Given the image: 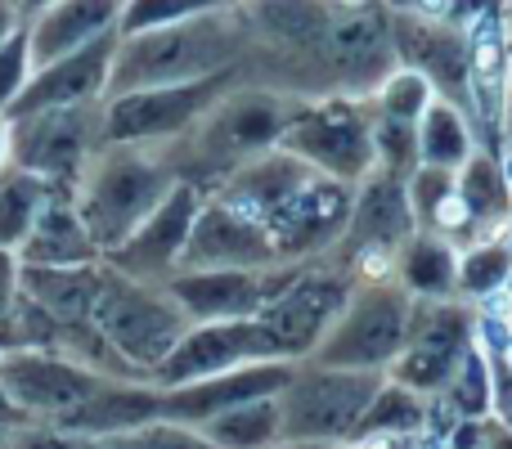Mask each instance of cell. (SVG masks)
I'll return each mask as SVG.
<instances>
[{
	"instance_id": "cell-9",
	"label": "cell",
	"mask_w": 512,
	"mask_h": 449,
	"mask_svg": "<svg viewBox=\"0 0 512 449\" xmlns=\"http://www.w3.org/2000/svg\"><path fill=\"white\" fill-rule=\"evenodd\" d=\"M9 162L32 176H41L50 189L72 194L81 171L90 167L99 149L108 144L104 135V99L77 108H45V113L9 117Z\"/></svg>"
},
{
	"instance_id": "cell-22",
	"label": "cell",
	"mask_w": 512,
	"mask_h": 449,
	"mask_svg": "<svg viewBox=\"0 0 512 449\" xmlns=\"http://www.w3.org/2000/svg\"><path fill=\"white\" fill-rule=\"evenodd\" d=\"M337 9L342 0H248L239 5V14L252 32V45L261 41L279 59L319 63L328 32L337 23Z\"/></svg>"
},
{
	"instance_id": "cell-46",
	"label": "cell",
	"mask_w": 512,
	"mask_h": 449,
	"mask_svg": "<svg viewBox=\"0 0 512 449\" xmlns=\"http://www.w3.org/2000/svg\"><path fill=\"white\" fill-rule=\"evenodd\" d=\"M481 449H512V427H504V423H495L490 418V432H486V445Z\"/></svg>"
},
{
	"instance_id": "cell-3",
	"label": "cell",
	"mask_w": 512,
	"mask_h": 449,
	"mask_svg": "<svg viewBox=\"0 0 512 449\" xmlns=\"http://www.w3.org/2000/svg\"><path fill=\"white\" fill-rule=\"evenodd\" d=\"M176 171H171L167 153L149 149V144H104L81 171L72 203H77L81 221L99 252H113L117 243L144 225V216L176 189Z\"/></svg>"
},
{
	"instance_id": "cell-24",
	"label": "cell",
	"mask_w": 512,
	"mask_h": 449,
	"mask_svg": "<svg viewBox=\"0 0 512 449\" xmlns=\"http://www.w3.org/2000/svg\"><path fill=\"white\" fill-rule=\"evenodd\" d=\"M126 0H54L41 14L27 18V36H32V59L50 63L59 54H72L81 45L113 36L122 23Z\"/></svg>"
},
{
	"instance_id": "cell-4",
	"label": "cell",
	"mask_w": 512,
	"mask_h": 449,
	"mask_svg": "<svg viewBox=\"0 0 512 449\" xmlns=\"http://www.w3.org/2000/svg\"><path fill=\"white\" fill-rule=\"evenodd\" d=\"M90 324L104 333V342L113 346L126 369L149 382H153V369L189 333V315L176 306V297L162 283L131 279V274L113 270L108 261H104V283H99Z\"/></svg>"
},
{
	"instance_id": "cell-11",
	"label": "cell",
	"mask_w": 512,
	"mask_h": 449,
	"mask_svg": "<svg viewBox=\"0 0 512 449\" xmlns=\"http://www.w3.org/2000/svg\"><path fill=\"white\" fill-rule=\"evenodd\" d=\"M472 346V306L468 301H414L405 351L387 369L391 382L418 391V396H441L450 373L459 369L463 351Z\"/></svg>"
},
{
	"instance_id": "cell-39",
	"label": "cell",
	"mask_w": 512,
	"mask_h": 449,
	"mask_svg": "<svg viewBox=\"0 0 512 449\" xmlns=\"http://www.w3.org/2000/svg\"><path fill=\"white\" fill-rule=\"evenodd\" d=\"M32 72H36L32 36H27V23H23L14 36H5V41H0V113H9V108L23 99Z\"/></svg>"
},
{
	"instance_id": "cell-21",
	"label": "cell",
	"mask_w": 512,
	"mask_h": 449,
	"mask_svg": "<svg viewBox=\"0 0 512 449\" xmlns=\"http://www.w3.org/2000/svg\"><path fill=\"white\" fill-rule=\"evenodd\" d=\"M418 229L414 221V203H409V185L391 171H378L373 167L369 176L355 185V198H351V221H346V234L337 243V252L346 261L364 252H387L396 256L400 243Z\"/></svg>"
},
{
	"instance_id": "cell-19",
	"label": "cell",
	"mask_w": 512,
	"mask_h": 449,
	"mask_svg": "<svg viewBox=\"0 0 512 449\" xmlns=\"http://www.w3.org/2000/svg\"><path fill=\"white\" fill-rule=\"evenodd\" d=\"M391 45L405 68L432 81L436 99H450L454 108L468 113V36L463 27L418 14H391Z\"/></svg>"
},
{
	"instance_id": "cell-40",
	"label": "cell",
	"mask_w": 512,
	"mask_h": 449,
	"mask_svg": "<svg viewBox=\"0 0 512 449\" xmlns=\"http://www.w3.org/2000/svg\"><path fill=\"white\" fill-rule=\"evenodd\" d=\"M5 449H108V441L59 432V427H50V423H27V427H18V432L5 436Z\"/></svg>"
},
{
	"instance_id": "cell-41",
	"label": "cell",
	"mask_w": 512,
	"mask_h": 449,
	"mask_svg": "<svg viewBox=\"0 0 512 449\" xmlns=\"http://www.w3.org/2000/svg\"><path fill=\"white\" fill-rule=\"evenodd\" d=\"M18 306V256L0 247V351H5V328Z\"/></svg>"
},
{
	"instance_id": "cell-17",
	"label": "cell",
	"mask_w": 512,
	"mask_h": 449,
	"mask_svg": "<svg viewBox=\"0 0 512 449\" xmlns=\"http://www.w3.org/2000/svg\"><path fill=\"white\" fill-rule=\"evenodd\" d=\"M270 265H283V261L274 252L265 225L252 221L239 207L221 203L216 194H207L180 270H270Z\"/></svg>"
},
{
	"instance_id": "cell-23",
	"label": "cell",
	"mask_w": 512,
	"mask_h": 449,
	"mask_svg": "<svg viewBox=\"0 0 512 449\" xmlns=\"http://www.w3.org/2000/svg\"><path fill=\"white\" fill-rule=\"evenodd\" d=\"M158 418H162V387L158 382H149V378H108L95 396H86L77 409L59 414L50 427L108 441V436L135 432V427H144V423H158Z\"/></svg>"
},
{
	"instance_id": "cell-43",
	"label": "cell",
	"mask_w": 512,
	"mask_h": 449,
	"mask_svg": "<svg viewBox=\"0 0 512 449\" xmlns=\"http://www.w3.org/2000/svg\"><path fill=\"white\" fill-rule=\"evenodd\" d=\"M32 418L23 414V409L9 400V391H5V378H0V432H18V427H27Z\"/></svg>"
},
{
	"instance_id": "cell-25",
	"label": "cell",
	"mask_w": 512,
	"mask_h": 449,
	"mask_svg": "<svg viewBox=\"0 0 512 449\" xmlns=\"http://www.w3.org/2000/svg\"><path fill=\"white\" fill-rule=\"evenodd\" d=\"M14 256H18V265H54V270L104 261V252H99V243L90 238L72 194H50V203L36 212V221L27 229L23 243H18Z\"/></svg>"
},
{
	"instance_id": "cell-28",
	"label": "cell",
	"mask_w": 512,
	"mask_h": 449,
	"mask_svg": "<svg viewBox=\"0 0 512 449\" xmlns=\"http://www.w3.org/2000/svg\"><path fill=\"white\" fill-rule=\"evenodd\" d=\"M459 203H463V212H468L472 229H477V238L495 234L512 216V185L504 176V162H499L495 153L477 149L459 167Z\"/></svg>"
},
{
	"instance_id": "cell-49",
	"label": "cell",
	"mask_w": 512,
	"mask_h": 449,
	"mask_svg": "<svg viewBox=\"0 0 512 449\" xmlns=\"http://www.w3.org/2000/svg\"><path fill=\"white\" fill-rule=\"evenodd\" d=\"M45 5H54V0H18V9H23V18H32V14H41Z\"/></svg>"
},
{
	"instance_id": "cell-51",
	"label": "cell",
	"mask_w": 512,
	"mask_h": 449,
	"mask_svg": "<svg viewBox=\"0 0 512 449\" xmlns=\"http://www.w3.org/2000/svg\"><path fill=\"white\" fill-rule=\"evenodd\" d=\"M504 301H508V319H512V283H508V292H504Z\"/></svg>"
},
{
	"instance_id": "cell-48",
	"label": "cell",
	"mask_w": 512,
	"mask_h": 449,
	"mask_svg": "<svg viewBox=\"0 0 512 449\" xmlns=\"http://www.w3.org/2000/svg\"><path fill=\"white\" fill-rule=\"evenodd\" d=\"M274 449H337L333 441H279Z\"/></svg>"
},
{
	"instance_id": "cell-8",
	"label": "cell",
	"mask_w": 512,
	"mask_h": 449,
	"mask_svg": "<svg viewBox=\"0 0 512 449\" xmlns=\"http://www.w3.org/2000/svg\"><path fill=\"white\" fill-rule=\"evenodd\" d=\"M382 382L387 373L328 369V364L301 360L292 382L279 391L283 441H351Z\"/></svg>"
},
{
	"instance_id": "cell-52",
	"label": "cell",
	"mask_w": 512,
	"mask_h": 449,
	"mask_svg": "<svg viewBox=\"0 0 512 449\" xmlns=\"http://www.w3.org/2000/svg\"><path fill=\"white\" fill-rule=\"evenodd\" d=\"M225 5H234V9H239V5H248V0H225Z\"/></svg>"
},
{
	"instance_id": "cell-1",
	"label": "cell",
	"mask_w": 512,
	"mask_h": 449,
	"mask_svg": "<svg viewBox=\"0 0 512 449\" xmlns=\"http://www.w3.org/2000/svg\"><path fill=\"white\" fill-rule=\"evenodd\" d=\"M306 95H292L279 86H252L239 81L230 95H221L194 131H185L176 144H167V162L180 180L198 185L203 194H212L221 180H230L239 167H248L252 158L279 149L283 131H288L292 113L301 108Z\"/></svg>"
},
{
	"instance_id": "cell-13",
	"label": "cell",
	"mask_w": 512,
	"mask_h": 449,
	"mask_svg": "<svg viewBox=\"0 0 512 449\" xmlns=\"http://www.w3.org/2000/svg\"><path fill=\"white\" fill-rule=\"evenodd\" d=\"M5 391L32 423H54L59 414L77 409L108 382V373L72 360L63 351H9L0 355Z\"/></svg>"
},
{
	"instance_id": "cell-20",
	"label": "cell",
	"mask_w": 512,
	"mask_h": 449,
	"mask_svg": "<svg viewBox=\"0 0 512 449\" xmlns=\"http://www.w3.org/2000/svg\"><path fill=\"white\" fill-rule=\"evenodd\" d=\"M117 36H99V41L81 45L72 54H59L50 63H36L32 81H27L23 99L9 108V117L23 113H45V108H77V104H99L108 99V72H113Z\"/></svg>"
},
{
	"instance_id": "cell-6",
	"label": "cell",
	"mask_w": 512,
	"mask_h": 449,
	"mask_svg": "<svg viewBox=\"0 0 512 449\" xmlns=\"http://www.w3.org/2000/svg\"><path fill=\"white\" fill-rule=\"evenodd\" d=\"M279 149H288L292 158L315 167L319 176H333V180H342V185H360V180L378 167L369 95H342V90H337V95L301 99V108L292 113Z\"/></svg>"
},
{
	"instance_id": "cell-29",
	"label": "cell",
	"mask_w": 512,
	"mask_h": 449,
	"mask_svg": "<svg viewBox=\"0 0 512 449\" xmlns=\"http://www.w3.org/2000/svg\"><path fill=\"white\" fill-rule=\"evenodd\" d=\"M477 149L481 144H477V131H472L468 113L454 108L450 99H432L427 113L418 117V162H423V167L459 171Z\"/></svg>"
},
{
	"instance_id": "cell-31",
	"label": "cell",
	"mask_w": 512,
	"mask_h": 449,
	"mask_svg": "<svg viewBox=\"0 0 512 449\" xmlns=\"http://www.w3.org/2000/svg\"><path fill=\"white\" fill-rule=\"evenodd\" d=\"M427 409H432L427 396H418V391H409V387H400V382L387 378L378 387V396L369 400V409H364L355 436H400V441H418L427 427Z\"/></svg>"
},
{
	"instance_id": "cell-36",
	"label": "cell",
	"mask_w": 512,
	"mask_h": 449,
	"mask_svg": "<svg viewBox=\"0 0 512 449\" xmlns=\"http://www.w3.org/2000/svg\"><path fill=\"white\" fill-rule=\"evenodd\" d=\"M216 9H234V5H225V0H126L117 32H122V36L158 32V27L189 23V18L216 14Z\"/></svg>"
},
{
	"instance_id": "cell-42",
	"label": "cell",
	"mask_w": 512,
	"mask_h": 449,
	"mask_svg": "<svg viewBox=\"0 0 512 449\" xmlns=\"http://www.w3.org/2000/svg\"><path fill=\"white\" fill-rule=\"evenodd\" d=\"M490 14H504V0H450V23L454 27H472Z\"/></svg>"
},
{
	"instance_id": "cell-37",
	"label": "cell",
	"mask_w": 512,
	"mask_h": 449,
	"mask_svg": "<svg viewBox=\"0 0 512 449\" xmlns=\"http://www.w3.org/2000/svg\"><path fill=\"white\" fill-rule=\"evenodd\" d=\"M373 153H378V171L409 180L423 162H418V126L414 122H391V117L373 113Z\"/></svg>"
},
{
	"instance_id": "cell-26",
	"label": "cell",
	"mask_w": 512,
	"mask_h": 449,
	"mask_svg": "<svg viewBox=\"0 0 512 449\" xmlns=\"http://www.w3.org/2000/svg\"><path fill=\"white\" fill-rule=\"evenodd\" d=\"M99 283H104V261L95 265H18V288L41 310H50L59 324H90Z\"/></svg>"
},
{
	"instance_id": "cell-32",
	"label": "cell",
	"mask_w": 512,
	"mask_h": 449,
	"mask_svg": "<svg viewBox=\"0 0 512 449\" xmlns=\"http://www.w3.org/2000/svg\"><path fill=\"white\" fill-rule=\"evenodd\" d=\"M512 283V247L499 234H486L477 243L459 247V301L481 306V301L508 292Z\"/></svg>"
},
{
	"instance_id": "cell-53",
	"label": "cell",
	"mask_w": 512,
	"mask_h": 449,
	"mask_svg": "<svg viewBox=\"0 0 512 449\" xmlns=\"http://www.w3.org/2000/svg\"><path fill=\"white\" fill-rule=\"evenodd\" d=\"M5 436H9V432H0V449H5Z\"/></svg>"
},
{
	"instance_id": "cell-44",
	"label": "cell",
	"mask_w": 512,
	"mask_h": 449,
	"mask_svg": "<svg viewBox=\"0 0 512 449\" xmlns=\"http://www.w3.org/2000/svg\"><path fill=\"white\" fill-rule=\"evenodd\" d=\"M337 449H414V441H400V436H355V441H342Z\"/></svg>"
},
{
	"instance_id": "cell-14",
	"label": "cell",
	"mask_w": 512,
	"mask_h": 449,
	"mask_svg": "<svg viewBox=\"0 0 512 449\" xmlns=\"http://www.w3.org/2000/svg\"><path fill=\"white\" fill-rule=\"evenodd\" d=\"M468 36V122L486 153L504 158L508 144V99H512V36L508 18L490 14L463 27Z\"/></svg>"
},
{
	"instance_id": "cell-2",
	"label": "cell",
	"mask_w": 512,
	"mask_h": 449,
	"mask_svg": "<svg viewBox=\"0 0 512 449\" xmlns=\"http://www.w3.org/2000/svg\"><path fill=\"white\" fill-rule=\"evenodd\" d=\"M248 54L252 32L239 9H216V14L189 18V23L158 27V32L117 36L108 95L212 77V72H225L234 63H248Z\"/></svg>"
},
{
	"instance_id": "cell-38",
	"label": "cell",
	"mask_w": 512,
	"mask_h": 449,
	"mask_svg": "<svg viewBox=\"0 0 512 449\" xmlns=\"http://www.w3.org/2000/svg\"><path fill=\"white\" fill-rule=\"evenodd\" d=\"M108 449H221V445H212L198 427L158 418V423H144V427H135V432L108 436Z\"/></svg>"
},
{
	"instance_id": "cell-10",
	"label": "cell",
	"mask_w": 512,
	"mask_h": 449,
	"mask_svg": "<svg viewBox=\"0 0 512 449\" xmlns=\"http://www.w3.org/2000/svg\"><path fill=\"white\" fill-rule=\"evenodd\" d=\"M351 283H355V274L346 270V265L342 270L324 265V261L301 265L288 279V288L256 315V324L270 337L274 360H292V364L310 360V351L324 342L333 319L342 315L346 297H351Z\"/></svg>"
},
{
	"instance_id": "cell-33",
	"label": "cell",
	"mask_w": 512,
	"mask_h": 449,
	"mask_svg": "<svg viewBox=\"0 0 512 449\" xmlns=\"http://www.w3.org/2000/svg\"><path fill=\"white\" fill-rule=\"evenodd\" d=\"M50 194H59V189H50L41 176L14 167V162L0 171V247L18 252V243L27 238L36 212L50 203Z\"/></svg>"
},
{
	"instance_id": "cell-16",
	"label": "cell",
	"mask_w": 512,
	"mask_h": 449,
	"mask_svg": "<svg viewBox=\"0 0 512 449\" xmlns=\"http://www.w3.org/2000/svg\"><path fill=\"white\" fill-rule=\"evenodd\" d=\"M274 360L270 337L256 319H216V324H189V333L176 342V351L153 369L158 387H185L198 378H216L239 364Z\"/></svg>"
},
{
	"instance_id": "cell-30",
	"label": "cell",
	"mask_w": 512,
	"mask_h": 449,
	"mask_svg": "<svg viewBox=\"0 0 512 449\" xmlns=\"http://www.w3.org/2000/svg\"><path fill=\"white\" fill-rule=\"evenodd\" d=\"M198 432L221 449H274L283 441V414H279V396L248 400L239 409L207 418Z\"/></svg>"
},
{
	"instance_id": "cell-27",
	"label": "cell",
	"mask_w": 512,
	"mask_h": 449,
	"mask_svg": "<svg viewBox=\"0 0 512 449\" xmlns=\"http://www.w3.org/2000/svg\"><path fill=\"white\" fill-rule=\"evenodd\" d=\"M396 283L414 301L459 297V247L432 229H414L396 252Z\"/></svg>"
},
{
	"instance_id": "cell-45",
	"label": "cell",
	"mask_w": 512,
	"mask_h": 449,
	"mask_svg": "<svg viewBox=\"0 0 512 449\" xmlns=\"http://www.w3.org/2000/svg\"><path fill=\"white\" fill-rule=\"evenodd\" d=\"M23 23H27V18H23V9H18V0H0V41H5V36H14Z\"/></svg>"
},
{
	"instance_id": "cell-35",
	"label": "cell",
	"mask_w": 512,
	"mask_h": 449,
	"mask_svg": "<svg viewBox=\"0 0 512 449\" xmlns=\"http://www.w3.org/2000/svg\"><path fill=\"white\" fill-rule=\"evenodd\" d=\"M432 99H436L432 81H427L423 72L396 63V68L382 77V86L369 95V104H373V113H378V117H391V122H414L418 126V117L427 113V104H432Z\"/></svg>"
},
{
	"instance_id": "cell-5",
	"label": "cell",
	"mask_w": 512,
	"mask_h": 449,
	"mask_svg": "<svg viewBox=\"0 0 512 449\" xmlns=\"http://www.w3.org/2000/svg\"><path fill=\"white\" fill-rule=\"evenodd\" d=\"M409 319H414V297L391 279H355L342 315L324 333V342L310 351V364L328 369H364L387 373L396 355L405 351Z\"/></svg>"
},
{
	"instance_id": "cell-12",
	"label": "cell",
	"mask_w": 512,
	"mask_h": 449,
	"mask_svg": "<svg viewBox=\"0 0 512 449\" xmlns=\"http://www.w3.org/2000/svg\"><path fill=\"white\" fill-rule=\"evenodd\" d=\"M306 261L270 265V270H176L162 288L176 297L189 324H216V319H256L301 270Z\"/></svg>"
},
{
	"instance_id": "cell-47",
	"label": "cell",
	"mask_w": 512,
	"mask_h": 449,
	"mask_svg": "<svg viewBox=\"0 0 512 449\" xmlns=\"http://www.w3.org/2000/svg\"><path fill=\"white\" fill-rule=\"evenodd\" d=\"M9 149H14L9 144V113H0V171L9 167Z\"/></svg>"
},
{
	"instance_id": "cell-18",
	"label": "cell",
	"mask_w": 512,
	"mask_h": 449,
	"mask_svg": "<svg viewBox=\"0 0 512 449\" xmlns=\"http://www.w3.org/2000/svg\"><path fill=\"white\" fill-rule=\"evenodd\" d=\"M292 373H297L292 360H252L230 373H216V378H198V382H185V387H162V418L185 427H203L207 418L225 414V409L279 396L292 382Z\"/></svg>"
},
{
	"instance_id": "cell-7",
	"label": "cell",
	"mask_w": 512,
	"mask_h": 449,
	"mask_svg": "<svg viewBox=\"0 0 512 449\" xmlns=\"http://www.w3.org/2000/svg\"><path fill=\"white\" fill-rule=\"evenodd\" d=\"M248 63H234L225 72L198 81H176V86H144L126 90V95L104 99V135L108 144H149V149H167L185 131H194L198 117L216 104L221 95H230L243 81Z\"/></svg>"
},
{
	"instance_id": "cell-15",
	"label": "cell",
	"mask_w": 512,
	"mask_h": 449,
	"mask_svg": "<svg viewBox=\"0 0 512 449\" xmlns=\"http://www.w3.org/2000/svg\"><path fill=\"white\" fill-rule=\"evenodd\" d=\"M203 189L189 185V180H176L167 198L144 216V225L135 229L126 243H117L113 252L104 256L113 270L131 274V279H144V283H167L171 274L180 270L185 261V247H189V234H194V221L203 212Z\"/></svg>"
},
{
	"instance_id": "cell-34",
	"label": "cell",
	"mask_w": 512,
	"mask_h": 449,
	"mask_svg": "<svg viewBox=\"0 0 512 449\" xmlns=\"http://www.w3.org/2000/svg\"><path fill=\"white\" fill-rule=\"evenodd\" d=\"M436 400H441L454 418H468V423L490 418V405H495V369H490V355L481 351L477 342L463 351L459 369L450 373V382L441 387Z\"/></svg>"
},
{
	"instance_id": "cell-50",
	"label": "cell",
	"mask_w": 512,
	"mask_h": 449,
	"mask_svg": "<svg viewBox=\"0 0 512 449\" xmlns=\"http://www.w3.org/2000/svg\"><path fill=\"white\" fill-rule=\"evenodd\" d=\"M495 360H504V369L512 373V337H508V346H504V351H499V355H495Z\"/></svg>"
}]
</instances>
